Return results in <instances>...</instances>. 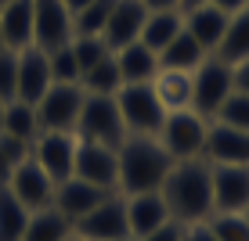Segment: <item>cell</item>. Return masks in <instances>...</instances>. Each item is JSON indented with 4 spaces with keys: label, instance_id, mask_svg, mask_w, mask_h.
<instances>
[{
    "label": "cell",
    "instance_id": "obj_1",
    "mask_svg": "<svg viewBox=\"0 0 249 241\" xmlns=\"http://www.w3.org/2000/svg\"><path fill=\"white\" fill-rule=\"evenodd\" d=\"M170 216L184 227L210 220L213 212V169L206 159H184L170 166L166 180L159 187Z\"/></svg>",
    "mask_w": 249,
    "mask_h": 241
},
{
    "label": "cell",
    "instance_id": "obj_2",
    "mask_svg": "<svg viewBox=\"0 0 249 241\" xmlns=\"http://www.w3.org/2000/svg\"><path fill=\"white\" fill-rule=\"evenodd\" d=\"M174 159L159 144V137H126L119 144V194L159 191Z\"/></svg>",
    "mask_w": 249,
    "mask_h": 241
},
{
    "label": "cell",
    "instance_id": "obj_3",
    "mask_svg": "<svg viewBox=\"0 0 249 241\" xmlns=\"http://www.w3.org/2000/svg\"><path fill=\"white\" fill-rule=\"evenodd\" d=\"M206 133H210V119H202L195 108H181V112H166L159 126V144L166 148V155L174 162L184 159H202L206 151Z\"/></svg>",
    "mask_w": 249,
    "mask_h": 241
},
{
    "label": "cell",
    "instance_id": "obj_4",
    "mask_svg": "<svg viewBox=\"0 0 249 241\" xmlns=\"http://www.w3.org/2000/svg\"><path fill=\"white\" fill-rule=\"evenodd\" d=\"M76 137L90 144H105V148H119L126 141V126L123 115H119L116 94H87L80 112V123H76Z\"/></svg>",
    "mask_w": 249,
    "mask_h": 241
},
{
    "label": "cell",
    "instance_id": "obj_5",
    "mask_svg": "<svg viewBox=\"0 0 249 241\" xmlns=\"http://www.w3.org/2000/svg\"><path fill=\"white\" fill-rule=\"evenodd\" d=\"M235 94V68L228 62H220L217 54H210L206 62L192 72V108L202 119H217L220 105Z\"/></svg>",
    "mask_w": 249,
    "mask_h": 241
},
{
    "label": "cell",
    "instance_id": "obj_6",
    "mask_svg": "<svg viewBox=\"0 0 249 241\" xmlns=\"http://www.w3.org/2000/svg\"><path fill=\"white\" fill-rule=\"evenodd\" d=\"M119 115H123L126 137H156L162 119H166V108L159 105L152 83H126L116 94Z\"/></svg>",
    "mask_w": 249,
    "mask_h": 241
},
{
    "label": "cell",
    "instance_id": "obj_7",
    "mask_svg": "<svg viewBox=\"0 0 249 241\" xmlns=\"http://www.w3.org/2000/svg\"><path fill=\"white\" fill-rule=\"evenodd\" d=\"M83 94L80 83H51V90L36 101V119H40V133L44 130H58V133H76L83 112Z\"/></svg>",
    "mask_w": 249,
    "mask_h": 241
},
{
    "label": "cell",
    "instance_id": "obj_8",
    "mask_svg": "<svg viewBox=\"0 0 249 241\" xmlns=\"http://www.w3.org/2000/svg\"><path fill=\"white\" fill-rule=\"evenodd\" d=\"M76 148H80V137L76 133H58V130H44L33 141L29 155L36 159V166L44 169V173L54 180V184H62V180L72 177V166H76Z\"/></svg>",
    "mask_w": 249,
    "mask_h": 241
},
{
    "label": "cell",
    "instance_id": "obj_9",
    "mask_svg": "<svg viewBox=\"0 0 249 241\" xmlns=\"http://www.w3.org/2000/svg\"><path fill=\"white\" fill-rule=\"evenodd\" d=\"M72 230L87 241H116V238H126L130 227H126V202L123 194H108L105 202H98L87 216H80L72 223Z\"/></svg>",
    "mask_w": 249,
    "mask_h": 241
},
{
    "label": "cell",
    "instance_id": "obj_10",
    "mask_svg": "<svg viewBox=\"0 0 249 241\" xmlns=\"http://www.w3.org/2000/svg\"><path fill=\"white\" fill-rule=\"evenodd\" d=\"M72 177L87 180V184L101 187V191H119V148H105V144L80 141Z\"/></svg>",
    "mask_w": 249,
    "mask_h": 241
},
{
    "label": "cell",
    "instance_id": "obj_11",
    "mask_svg": "<svg viewBox=\"0 0 249 241\" xmlns=\"http://www.w3.org/2000/svg\"><path fill=\"white\" fill-rule=\"evenodd\" d=\"M72 40V15L62 0H33V47L58 50Z\"/></svg>",
    "mask_w": 249,
    "mask_h": 241
},
{
    "label": "cell",
    "instance_id": "obj_12",
    "mask_svg": "<svg viewBox=\"0 0 249 241\" xmlns=\"http://www.w3.org/2000/svg\"><path fill=\"white\" fill-rule=\"evenodd\" d=\"M4 187L33 212V209H47V205L54 202V187H58V184L36 166V159L29 155L25 162H18V166H15V173H11V180H7Z\"/></svg>",
    "mask_w": 249,
    "mask_h": 241
},
{
    "label": "cell",
    "instance_id": "obj_13",
    "mask_svg": "<svg viewBox=\"0 0 249 241\" xmlns=\"http://www.w3.org/2000/svg\"><path fill=\"white\" fill-rule=\"evenodd\" d=\"M202 159L210 162V166H249V133L213 119L210 133H206Z\"/></svg>",
    "mask_w": 249,
    "mask_h": 241
},
{
    "label": "cell",
    "instance_id": "obj_14",
    "mask_svg": "<svg viewBox=\"0 0 249 241\" xmlns=\"http://www.w3.org/2000/svg\"><path fill=\"white\" fill-rule=\"evenodd\" d=\"M148 18V7L144 0H116L112 15H108L105 29H101V40H105L108 50H119L134 40H141V25Z\"/></svg>",
    "mask_w": 249,
    "mask_h": 241
},
{
    "label": "cell",
    "instance_id": "obj_15",
    "mask_svg": "<svg viewBox=\"0 0 249 241\" xmlns=\"http://www.w3.org/2000/svg\"><path fill=\"white\" fill-rule=\"evenodd\" d=\"M210 169H213V212H242L249 205V166H210Z\"/></svg>",
    "mask_w": 249,
    "mask_h": 241
},
{
    "label": "cell",
    "instance_id": "obj_16",
    "mask_svg": "<svg viewBox=\"0 0 249 241\" xmlns=\"http://www.w3.org/2000/svg\"><path fill=\"white\" fill-rule=\"evenodd\" d=\"M51 83H54V80H51L47 50H40V47L18 50V94H15V101L36 105V101L51 90Z\"/></svg>",
    "mask_w": 249,
    "mask_h": 241
},
{
    "label": "cell",
    "instance_id": "obj_17",
    "mask_svg": "<svg viewBox=\"0 0 249 241\" xmlns=\"http://www.w3.org/2000/svg\"><path fill=\"white\" fill-rule=\"evenodd\" d=\"M123 202H126V227H130V238H144V234H152L156 227H162L166 220H174L159 191L123 194Z\"/></svg>",
    "mask_w": 249,
    "mask_h": 241
},
{
    "label": "cell",
    "instance_id": "obj_18",
    "mask_svg": "<svg viewBox=\"0 0 249 241\" xmlns=\"http://www.w3.org/2000/svg\"><path fill=\"white\" fill-rule=\"evenodd\" d=\"M108 194H116V191H101V187H94V184H87V180H80V177H69V180H62V184L54 187V202L51 205L76 223L80 216H87L98 202H105Z\"/></svg>",
    "mask_w": 249,
    "mask_h": 241
},
{
    "label": "cell",
    "instance_id": "obj_19",
    "mask_svg": "<svg viewBox=\"0 0 249 241\" xmlns=\"http://www.w3.org/2000/svg\"><path fill=\"white\" fill-rule=\"evenodd\" d=\"M228 18L231 15H224L220 7L199 4V7H192V11H184V29L199 40V47L206 54H217L220 40H224V29H228Z\"/></svg>",
    "mask_w": 249,
    "mask_h": 241
},
{
    "label": "cell",
    "instance_id": "obj_20",
    "mask_svg": "<svg viewBox=\"0 0 249 241\" xmlns=\"http://www.w3.org/2000/svg\"><path fill=\"white\" fill-rule=\"evenodd\" d=\"M0 36L7 50L33 47V0H7L0 7Z\"/></svg>",
    "mask_w": 249,
    "mask_h": 241
},
{
    "label": "cell",
    "instance_id": "obj_21",
    "mask_svg": "<svg viewBox=\"0 0 249 241\" xmlns=\"http://www.w3.org/2000/svg\"><path fill=\"white\" fill-rule=\"evenodd\" d=\"M116 65H119V76H123V87L126 83H152L159 72V54L156 50H148L141 44V40H134V44L112 50Z\"/></svg>",
    "mask_w": 249,
    "mask_h": 241
},
{
    "label": "cell",
    "instance_id": "obj_22",
    "mask_svg": "<svg viewBox=\"0 0 249 241\" xmlns=\"http://www.w3.org/2000/svg\"><path fill=\"white\" fill-rule=\"evenodd\" d=\"M159 105L166 112H181L192 108V72H177V68H159L156 80H152Z\"/></svg>",
    "mask_w": 249,
    "mask_h": 241
},
{
    "label": "cell",
    "instance_id": "obj_23",
    "mask_svg": "<svg viewBox=\"0 0 249 241\" xmlns=\"http://www.w3.org/2000/svg\"><path fill=\"white\" fill-rule=\"evenodd\" d=\"M184 29V11H177V7H166V11H148V18L141 25V44L148 50H156L162 54L166 44L177 36V32Z\"/></svg>",
    "mask_w": 249,
    "mask_h": 241
},
{
    "label": "cell",
    "instance_id": "obj_24",
    "mask_svg": "<svg viewBox=\"0 0 249 241\" xmlns=\"http://www.w3.org/2000/svg\"><path fill=\"white\" fill-rule=\"evenodd\" d=\"M72 234H76L72 220H69L65 212H58L54 205H47V209H33L29 212V223H25L22 241H65Z\"/></svg>",
    "mask_w": 249,
    "mask_h": 241
},
{
    "label": "cell",
    "instance_id": "obj_25",
    "mask_svg": "<svg viewBox=\"0 0 249 241\" xmlns=\"http://www.w3.org/2000/svg\"><path fill=\"white\" fill-rule=\"evenodd\" d=\"M206 50L199 47V40L192 36L188 29H181L174 40L166 44V50L159 54V68H177V72H195L202 62H206Z\"/></svg>",
    "mask_w": 249,
    "mask_h": 241
},
{
    "label": "cell",
    "instance_id": "obj_26",
    "mask_svg": "<svg viewBox=\"0 0 249 241\" xmlns=\"http://www.w3.org/2000/svg\"><path fill=\"white\" fill-rule=\"evenodd\" d=\"M0 133L15 137L22 144H33L40 137V119H36V105H25V101H7L4 119H0Z\"/></svg>",
    "mask_w": 249,
    "mask_h": 241
},
{
    "label": "cell",
    "instance_id": "obj_27",
    "mask_svg": "<svg viewBox=\"0 0 249 241\" xmlns=\"http://www.w3.org/2000/svg\"><path fill=\"white\" fill-rule=\"evenodd\" d=\"M217 58L228 65H238L249 58V7L242 11H235L228 18V29H224V40H220L217 47Z\"/></svg>",
    "mask_w": 249,
    "mask_h": 241
},
{
    "label": "cell",
    "instance_id": "obj_28",
    "mask_svg": "<svg viewBox=\"0 0 249 241\" xmlns=\"http://www.w3.org/2000/svg\"><path fill=\"white\" fill-rule=\"evenodd\" d=\"M80 87L83 94H119V87H123V76H119V65H116V58L112 54H105L98 65H90L87 72L80 76Z\"/></svg>",
    "mask_w": 249,
    "mask_h": 241
},
{
    "label": "cell",
    "instance_id": "obj_29",
    "mask_svg": "<svg viewBox=\"0 0 249 241\" xmlns=\"http://www.w3.org/2000/svg\"><path fill=\"white\" fill-rule=\"evenodd\" d=\"M25 223H29V209L7 187H0V241H22Z\"/></svg>",
    "mask_w": 249,
    "mask_h": 241
},
{
    "label": "cell",
    "instance_id": "obj_30",
    "mask_svg": "<svg viewBox=\"0 0 249 241\" xmlns=\"http://www.w3.org/2000/svg\"><path fill=\"white\" fill-rule=\"evenodd\" d=\"M112 7H116V0H90L83 11L72 15V36H101Z\"/></svg>",
    "mask_w": 249,
    "mask_h": 241
},
{
    "label": "cell",
    "instance_id": "obj_31",
    "mask_svg": "<svg viewBox=\"0 0 249 241\" xmlns=\"http://www.w3.org/2000/svg\"><path fill=\"white\" fill-rule=\"evenodd\" d=\"M206 227L213 230L217 241H249V220L246 212H213L206 220Z\"/></svg>",
    "mask_w": 249,
    "mask_h": 241
},
{
    "label": "cell",
    "instance_id": "obj_32",
    "mask_svg": "<svg viewBox=\"0 0 249 241\" xmlns=\"http://www.w3.org/2000/svg\"><path fill=\"white\" fill-rule=\"evenodd\" d=\"M47 62H51V80L54 83H80V62H76L69 44L58 50H47Z\"/></svg>",
    "mask_w": 249,
    "mask_h": 241
},
{
    "label": "cell",
    "instance_id": "obj_33",
    "mask_svg": "<svg viewBox=\"0 0 249 241\" xmlns=\"http://www.w3.org/2000/svg\"><path fill=\"white\" fill-rule=\"evenodd\" d=\"M29 148H33V144H22V141H15V137L0 133V187L11 180V173H15L18 162L29 159Z\"/></svg>",
    "mask_w": 249,
    "mask_h": 241
},
{
    "label": "cell",
    "instance_id": "obj_34",
    "mask_svg": "<svg viewBox=\"0 0 249 241\" xmlns=\"http://www.w3.org/2000/svg\"><path fill=\"white\" fill-rule=\"evenodd\" d=\"M69 47H72L76 62H80V76L87 72L90 65H98L105 54H112V50L105 47V40H101V36H72V40H69Z\"/></svg>",
    "mask_w": 249,
    "mask_h": 241
},
{
    "label": "cell",
    "instance_id": "obj_35",
    "mask_svg": "<svg viewBox=\"0 0 249 241\" xmlns=\"http://www.w3.org/2000/svg\"><path fill=\"white\" fill-rule=\"evenodd\" d=\"M217 123H228V126H235V130L249 133V94H242V90L231 94L217 112Z\"/></svg>",
    "mask_w": 249,
    "mask_h": 241
},
{
    "label": "cell",
    "instance_id": "obj_36",
    "mask_svg": "<svg viewBox=\"0 0 249 241\" xmlns=\"http://www.w3.org/2000/svg\"><path fill=\"white\" fill-rule=\"evenodd\" d=\"M18 94V50H0V97L15 101Z\"/></svg>",
    "mask_w": 249,
    "mask_h": 241
},
{
    "label": "cell",
    "instance_id": "obj_37",
    "mask_svg": "<svg viewBox=\"0 0 249 241\" xmlns=\"http://www.w3.org/2000/svg\"><path fill=\"white\" fill-rule=\"evenodd\" d=\"M184 223H177V220H166L162 227H156L152 234H144L141 241H184Z\"/></svg>",
    "mask_w": 249,
    "mask_h": 241
},
{
    "label": "cell",
    "instance_id": "obj_38",
    "mask_svg": "<svg viewBox=\"0 0 249 241\" xmlns=\"http://www.w3.org/2000/svg\"><path fill=\"white\" fill-rule=\"evenodd\" d=\"M184 241H217V238H213V230L206 227V220H202V223H192V227L184 230Z\"/></svg>",
    "mask_w": 249,
    "mask_h": 241
},
{
    "label": "cell",
    "instance_id": "obj_39",
    "mask_svg": "<svg viewBox=\"0 0 249 241\" xmlns=\"http://www.w3.org/2000/svg\"><path fill=\"white\" fill-rule=\"evenodd\" d=\"M231 68H235V90L249 94V58H246V62H238V65H231Z\"/></svg>",
    "mask_w": 249,
    "mask_h": 241
},
{
    "label": "cell",
    "instance_id": "obj_40",
    "mask_svg": "<svg viewBox=\"0 0 249 241\" xmlns=\"http://www.w3.org/2000/svg\"><path fill=\"white\" fill-rule=\"evenodd\" d=\"M213 7H220L224 15H235V11H242V7H249V0H210Z\"/></svg>",
    "mask_w": 249,
    "mask_h": 241
},
{
    "label": "cell",
    "instance_id": "obj_41",
    "mask_svg": "<svg viewBox=\"0 0 249 241\" xmlns=\"http://www.w3.org/2000/svg\"><path fill=\"white\" fill-rule=\"evenodd\" d=\"M144 7H148V11H166V7H177V11H181V0H144Z\"/></svg>",
    "mask_w": 249,
    "mask_h": 241
},
{
    "label": "cell",
    "instance_id": "obj_42",
    "mask_svg": "<svg viewBox=\"0 0 249 241\" xmlns=\"http://www.w3.org/2000/svg\"><path fill=\"white\" fill-rule=\"evenodd\" d=\"M62 4L69 7V15H76V11H83V7H87L90 0H62Z\"/></svg>",
    "mask_w": 249,
    "mask_h": 241
},
{
    "label": "cell",
    "instance_id": "obj_43",
    "mask_svg": "<svg viewBox=\"0 0 249 241\" xmlns=\"http://www.w3.org/2000/svg\"><path fill=\"white\" fill-rule=\"evenodd\" d=\"M199 4H210V0H181V11H192V7H199Z\"/></svg>",
    "mask_w": 249,
    "mask_h": 241
},
{
    "label": "cell",
    "instance_id": "obj_44",
    "mask_svg": "<svg viewBox=\"0 0 249 241\" xmlns=\"http://www.w3.org/2000/svg\"><path fill=\"white\" fill-rule=\"evenodd\" d=\"M4 108H7V101H4V97H0V119H4Z\"/></svg>",
    "mask_w": 249,
    "mask_h": 241
},
{
    "label": "cell",
    "instance_id": "obj_45",
    "mask_svg": "<svg viewBox=\"0 0 249 241\" xmlns=\"http://www.w3.org/2000/svg\"><path fill=\"white\" fill-rule=\"evenodd\" d=\"M116 241H141V238H130V234H126V238H116Z\"/></svg>",
    "mask_w": 249,
    "mask_h": 241
},
{
    "label": "cell",
    "instance_id": "obj_46",
    "mask_svg": "<svg viewBox=\"0 0 249 241\" xmlns=\"http://www.w3.org/2000/svg\"><path fill=\"white\" fill-rule=\"evenodd\" d=\"M65 241H87V238H80V234H72V238H65Z\"/></svg>",
    "mask_w": 249,
    "mask_h": 241
},
{
    "label": "cell",
    "instance_id": "obj_47",
    "mask_svg": "<svg viewBox=\"0 0 249 241\" xmlns=\"http://www.w3.org/2000/svg\"><path fill=\"white\" fill-rule=\"evenodd\" d=\"M0 50H7V47H4V36H0Z\"/></svg>",
    "mask_w": 249,
    "mask_h": 241
},
{
    "label": "cell",
    "instance_id": "obj_48",
    "mask_svg": "<svg viewBox=\"0 0 249 241\" xmlns=\"http://www.w3.org/2000/svg\"><path fill=\"white\" fill-rule=\"evenodd\" d=\"M242 212H246V220H249V205H246V209H242Z\"/></svg>",
    "mask_w": 249,
    "mask_h": 241
},
{
    "label": "cell",
    "instance_id": "obj_49",
    "mask_svg": "<svg viewBox=\"0 0 249 241\" xmlns=\"http://www.w3.org/2000/svg\"><path fill=\"white\" fill-rule=\"evenodd\" d=\"M4 4H7V0H0V7H4Z\"/></svg>",
    "mask_w": 249,
    "mask_h": 241
}]
</instances>
